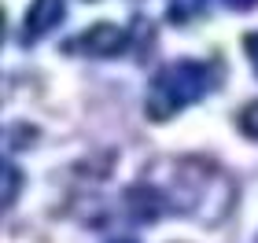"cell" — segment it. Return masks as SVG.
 I'll return each mask as SVG.
<instances>
[{
    "mask_svg": "<svg viewBox=\"0 0 258 243\" xmlns=\"http://www.w3.org/2000/svg\"><path fill=\"white\" fill-rule=\"evenodd\" d=\"M207 0H170V19L173 22H188L192 15H199L203 11Z\"/></svg>",
    "mask_w": 258,
    "mask_h": 243,
    "instance_id": "4",
    "label": "cell"
},
{
    "mask_svg": "<svg viewBox=\"0 0 258 243\" xmlns=\"http://www.w3.org/2000/svg\"><path fill=\"white\" fill-rule=\"evenodd\" d=\"M240 129L247 133V136H258V103H247L240 114Z\"/></svg>",
    "mask_w": 258,
    "mask_h": 243,
    "instance_id": "5",
    "label": "cell"
},
{
    "mask_svg": "<svg viewBox=\"0 0 258 243\" xmlns=\"http://www.w3.org/2000/svg\"><path fill=\"white\" fill-rule=\"evenodd\" d=\"M74 48H81L85 55H118L125 48V33L118 26H111V22H100V26L85 30L81 37L70 41Z\"/></svg>",
    "mask_w": 258,
    "mask_h": 243,
    "instance_id": "2",
    "label": "cell"
},
{
    "mask_svg": "<svg viewBox=\"0 0 258 243\" xmlns=\"http://www.w3.org/2000/svg\"><path fill=\"white\" fill-rule=\"evenodd\" d=\"M63 19V0H33L26 11V37L37 41L44 33H52Z\"/></svg>",
    "mask_w": 258,
    "mask_h": 243,
    "instance_id": "3",
    "label": "cell"
},
{
    "mask_svg": "<svg viewBox=\"0 0 258 243\" xmlns=\"http://www.w3.org/2000/svg\"><path fill=\"white\" fill-rule=\"evenodd\" d=\"M225 4H232V8H251V4H258V0H225Z\"/></svg>",
    "mask_w": 258,
    "mask_h": 243,
    "instance_id": "8",
    "label": "cell"
},
{
    "mask_svg": "<svg viewBox=\"0 0 258 243\" xmlns=\"http://www.w3.org/2000/svg\"><path fill=\"white\" fill-rule=\"evenodd\" d=\"M243 48H247V59L254 63V70H258V33H247V37H243Z\"/></svg>",
    "mask_w": 258,
    "mask_h": 243,
    "instance_id": "6",
    "label": "cell"
},
{
    "mask_svg": "<svg viewBox=\"0 0 258 243\" xmlns=\"http://www.w3.org/2000/svg\"><path fill=\"white\" fill-rule=\"evenodd\" d=\"M4 177H8V192H4V203H11V199H15V170H11V166H4Z\"/></svg>",
    "mask_w": 258,
    "mask_h": 243,
    "instance_id": "7",
    "label": "cell"
},
{
    "mask_svg": "<svg viewBox=\"0 0 258 243\" xmlns=\"http://www.w3.org/2000/svg\"><path fill=\"white\" fill-rule=\"evenodd\" d=\"M214 89V66L199 63V59H181V63H170L162 74H155L148 89V114L155 122L177 114L181 107L203 100L207 92Z\"/></svg>",
    "mask_w": 258,
    "mask_h": 243,
    "instance_id": "1",
    "label": "cell"
}]
</instances>
